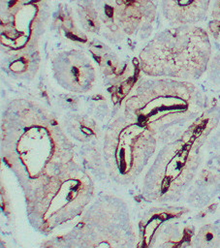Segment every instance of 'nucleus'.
I'll use <instances>...</instances> for the list:
<instances>
[{
    "mask_svg": "<svg viewBox=\"0 0 220 248\" xmlns=\"http://www.w3.org/2000/svg\"><path fill=\"white\" fill-rule=\"evenodd\" d=\"M209 27H210V30H211V32L213 33V35H214L215 37H217V38H220V20L214 19V20L210 23Z\"/></svg>",
    "mask_w": 220,
    "mask_h": 248,
    "instance_id": "6ab92c4d",
    "label": "nucleus"
},
{
    "mask_svg": "<svg viewBox=\"0 0 220 248\" xmlns=\"http://www.w3.org/2000/svg\"><path fill=\"white\" fill-rule=\"evenodd\" d=\"M117 22L126 35H133L156 16V4L151 0H113Z\"/></svg>",
    "mask_w": 220,
    "mask_h": 248,
    "instance_id": "9b49d317",
    "label": "nucleus"
},
{
    "mask_svg": "<svg viewBox=\"0 0 220 248\" xmlns=\"http://www.w3.org/2000/svg\"><path fill=\"white\" fill-rule=\"evenodd\" d=\"M94 184L79 164L24 193L29 223L47 233L80 216L91 201Z\"/></svg>",
    "mask_w": 220,
    "mask_h": 248,
    "instance_id": "20e7f679",
    "label": "nucleus"
},
{
    "mask_svg": "<svg viewBox=\"0 0 220 248\" xmlns=\"http://www.w3.org/2000/svg\"><path fill=\"white\" fill-rule=\"evenodd\" d=\"M211 0H160L165 19L172 25L196 24L208 13Z\"/></svg>",
    "mask_w": 220,
    "mask_h": 248,
    "instance_id": "f8f14e48",
    "label": "nucleus"
},
{
    "mask_svg": "<svg viewBox=\"0 0 220 248\" xmlns=\"http://www.w3.org/2000/svg\"><path fill=\"white\" fill-rule=\"evenodd\" d=\"M201 144L200 140L185 138L166 142L144 175V199L160 203L177 201L197 173Z\"/></svg>",
    "mask_w": 220,
    "mask_h": 248,
    "instance_id": "39448f33",
    "label": "nucleus"
},
{
    "mask_svg": "<svg viewBox=\"0 0 220 248\" xmlns=\"http://www.w3.org/2000/svg\"><path fill=\"white\" fill-rule=\"evenodd\" d=\"M51 72L59 86L72 93H86L96 82L90 58L79 49L63 50L51 58Z\"/></svg>",
    "mask_w": 220,
    "mask_h": 248,
    "instance_id": "1a4fd4ad",
    "label": "nucleus"
},
{
    "mask_svg": "<svg viewBox=\"0 0 220 248\" xmlns=\"http://www.w3.org/2000/svg\"><path fill=\"white\" fill-rule=\"evenodd\" d=\"M151 1H153V2H157V1H160V0H151Z\"/></svg>",
    "mask_w": 220,
    "mask_h": 248,
    "instance_id": "aec40b11",
    "label": "nucleus"
},
{
    "mask_svg": "<svg viewBox=\"0 0 220 248\" xmlns=\"http://www.w3.org/2000/svg\"><path fill=\"white\" fill-rule=\"evenodd\" d=\"M184 214L179 207L151 208L140 223L141 239L145 246H173L181 236L182 229L177 222Z\"/></svg>",
    "mask_w": 220,
    "mask_h": 248,
    "instance_id": "9d476101",
    "label": "nucleus"
},
{
    "mask_svg": "<svg viewBox=\"0 0 220 248\" xmlns=\"http://www.w3.org/2000/svg\"><path fill=\"white\" fill-rule=\"evenodd\" d=\"M99 18L102 24L104 36L110 41H118L122 39V32L116 17L115 5L113 0H94Z\"/></svg>",
    "mask_w": 220,
    "mask_h": 248,
    "instance_id": "4468645a",
    "label": "nucleus"
},
{
    "mask_svg": "<svg viewBox=\"0 0 220 248\" xmlns=\"http://www.w3.org/2000/svg\"><path fill=\"white\" fill-rule=\"evenodd\" d=\"M210 55L206 31L196 24H184L157 33L140 51L139 60L147 77L190 81L204 75Z\"/></svg>",
    "mask_w": 220,
    "mask_h": 248,
    "instance_id": "7ed1b4c3",
    "label": "nucleus"
},
{
    "mask_svg": "<svg viewBox=\"0 0 220 248\" xmlns=\"http://www.w3.org/2000/svg\"><path fill=\"white\" fill-rule=\"evenodd\" d=\"M4 70L13 78L31 79L39 68V52L36 49L5 51Z\"/></svg>",
    "mask_w": 220,
    "mask_h": 248,
    "instance_id": "ddd939ff",
    "label": "nucleus"
},
{
    "mask_svg": "<svg viewBox=\"0 0 220 248\" xmlns=\"http://www.w3.org/2000/svg\"><path fill=\"white\" fill-rule=\"evenodd\" d=\"M76 13L79 23L84 31L93 34L102 31V24L94 0H78Z\"/></svg>",
    "mask_w": 220,
    "mask_h": 248,
    "instance_id": "dca6fc26",
    "label": "nucleus"
},
{
    "mask_svg": "<svg viewBox=\"0 0 220 248\" xmlns=\"http://www.w3.org/2000/svg\"><path fill=\"white\" fill-rule=\"evenodd\" d=\"M123 113L147 129L158 141L187 138L205 110L194 83L169 78L140 79L123 103Z\"/></svg>",
    "mask_w": 220,
    "mask_h": 248,
    "instance_id": "f03ea898",
    "label": "nucleus"
},
{
    "mask_svg": "<svg viewBox=\"0 0 220 248\" xmlns=\"http://www.w3.org/2000/svg\"><path fill=\"white\" fill-rule=\"evenodd\" d=\"M65 124L67 133L79 141L89 142L99 138V126L89 116L74 114L65 120Z\"/></svg>",
    "mask_w": 220,
    "mask_h": 248,
    "instance_id": "2eb2a0df",
    "label": "nucleus"
},
{
    "mask_svg": "<svg viewBox=\"0 0 220 248\" xmlns=\"http://www.w3.org/2000/svg\"><path fill=\"white\" fill-rule=\"evenodd\" d=\"M64 240L68 246L132 247L135 231L126 203L114 196L101 197Z\"/></svg>",
    "mask_w": 220,
    "mask_h": 248,
    "instance_id": "0eeeda50",
    "label": "nucleus"
},
{
    "mask_svg": "<svg viewBox=\"0 0 220 248\" xmlns=\"http://www.w3.org/2000/svg\"><path fill=\"white\" fill-rule=\"evenodd\" d=\"M211 16L216 20H220V0H214L211 9Z\"/></svg>",
    "mask_w": 220,
    "mask_h": 248,
    "instance_id": "a211bd4d",
    "label": "nucleus"
},
{
    "mask_svg": "<svg viewBox=\"0 0 220 248\" xmlns=\"http://www.w3.org/2000/svg\"><path fill=\"white\" fill-rule=\"evenodd\" d=\"M157 142L152 133L124 113L115 118L109 125L103 143L110 177L124 186L133 183L154 155Z\"/></svg>",
    "mask_w": 220,
    "mask_h": 248,
    "instance_id": "423d86ee",
    "label": "nucleus"
},
{
    "mask_svg": "<svg viewBox=\"0 0 220 248\" xmlns=\"http://www.w3.org/2000/svg\"><path fill=\"white\" fill-rule=\"evenodd\" d=\"M1 154L23 194L78 163L74 144L53 114L27 99L12 100L1 119Z\"/></svg>",
    "mask_w": 220,
    "mask_h": 248,
    "instance_id": "f257e3e1",
    "label": "nucleus"
},
{
    "mask_svg": "<svg viewBox=\"0 0 220 248\" xmlns=\"http://www.w3.org/2000/svg\"><path fill=\"white\" fill-rule=\"evenodd\" d=\"M46 19L45 0H1V44L6 51L36 49Z\"/></svg>",
    "mask_w": 220,
    "mask_h": 248,
    "instance_id": "6e6552de",
    "label": "nucleus"
},
{
    "mask_svg": "<svg viewBox=\"0 0 220 248\" xmlns=\"http://www.w3.org/2000/svg\"><path fill=\"white\" fill-rule=\"evenodd\" d=\"M194 245L202 248H212L220 246V231L211 224L204 225L197 232Z\"/></svg>",
    "mask_w": 220,
    "mask_h": 248,
    "instance_id": "f3484780",
    "label": "nucleus"
}]
</instances>
